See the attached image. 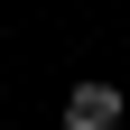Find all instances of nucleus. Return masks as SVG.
<instances>
[{
  "instance_id": "nucleus-1",
  "label": "nucleus",
  "mask_w": 130,
  "mask_h": 130,
  "mask_svg": "<svg viewBox=\"0 0 130 130\" xmlns=\"http://www.w3.org/2000/svg\"><path fill=\"white\" fill-rule=\"evenodd\" d=\"M65 121L74 130H121V84H74L65 93Z\"/></svg>"
},
{
  "instance_id": "nucleus-2",
  "label": "nucleus",
  "mask_w": 130,
  "mask_h": 130,
  "mask_svg": "<svg viewBox=\"0 0 130 130\" xmlns=\"http://www.w3.org/2000/svg\"><path fill=\"white\" fill-rule=\"evenodd\" d=\"M65 130H74V121H65Z\"/></svg>"
}]
</instances>
